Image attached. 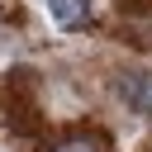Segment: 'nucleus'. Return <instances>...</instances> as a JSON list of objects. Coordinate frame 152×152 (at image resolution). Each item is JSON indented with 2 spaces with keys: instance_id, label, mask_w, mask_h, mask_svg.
<instances>
[{
  "instance_id": "7ed1b4c3",
  "label": "nucleus",
  "mask_w": 152,
  "mask_h": 152,
  "mask_svg": "<svg viewBox=\"0 0 152 152\" xmlns=\"http://www.w3.org/2000/svg\"><path fill=\"white\" fill-rule=\"evenodd\" d=\"M52 152H100V142H95V138H66V142H57Z\"/></svg>"
},
{
  "instance_id": "f03ea898",
  "label": "nucleus",
  "mask_w": 152,
  "mask_h": 152,
  "mask_svg": "<svg viewBox=\"0 0 152 152\" xmlns=\"http://www.w3.org/2000/svg\"><path fill=\"white\" fill-rule=\"evenodd\" d=\"M48 10H52V19L62 28H76V24L90 19V0H48Z\"/></svg>"
},
{
  "instance_id": "f257e3e1",
  "label": "nucleus",
  "mask_w": 152,
  "mask_h": 152,
  "mask_svg": "<svg viewBox=\"0 0 152 152\" xmlns=\"http://www.w3.org/2000/svg\"><path fill=\"white\" fill-rule=\"evenodd\" d=\"M119 100H124L133 114H147V119H152V76H147V71L119 76Z\"/></svg>"
}]
</instances>
